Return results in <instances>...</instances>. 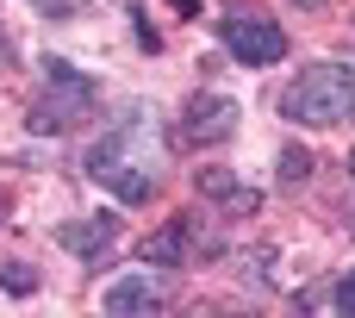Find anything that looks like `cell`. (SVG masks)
<instances>
[{
	"instance_id": "6da1fadb",
	"label": "cell",
	"mask_w": 355,
	"mask_h": 318,
	"mask_svg": "<svg viewBox=\"0 0 355 318\" xmlns=\"http://www.w3.org/2000/svg\"><path fill=\"white\" fill-rule=\"evenodd\" d=\"M287 119H300V125H343L355 112V75L349 69H337V62H318V69H306L293 87H287Z\"/></svg>"
},
{
	"instance_id": "7a4b0ae2",
	"label": "cell",
	"mask_w": 355,
	"mask_h": 318,
	"mask_svg": "<svg viewBox=\"0 0 355 318\" xmlns=\"http://www.w3.org/2000/svg\"><path fill=\"white\" fill-rule=\"evenodd\" d=\"M44 69H50V87H56V94H44V100H37L31 125H37V131H69L75 119H87V106H94V81H87V75H75V62H62V56H56V62H44Z\"/></svg>"
},
{
	"instance_id": "3957f363",
	"label": "cell",
	"mask_w": 355,
	"mask_h": 318,
	"mask_svg": "<svg viewBox=\"0 0 355 318\" xmlns=\"http://www.w3.org/2000/svg\"><path fill=\"white\" fill-rule=\"evenodd\" d=\"M125 150H131V131H112L106 144L87 150V175L94 181H112L119 200H150V162H131Z\"/></svg>"
},
{
	"instance_id": "277c9868",
	"label": "cell",
	"mask_w": 355,
	"mask_h": 318,
	"mask_svg": "<svg viewBox=\"0 0 355 318\" xmlns=\"http://www.w3.org/2000/svg\"><path fill=\"white\" fill-rule=\"evenodd\" d=\"M225 44H231V56L250 62V69H268V62L287 56V31H281L275 19H262V12H231V19H225Z\"/></svg>"
},
{
	"instance_id": "5b68a950",
	"label": "cell",
	"mask_w": 355,
	"mask_h": 318,
	"mask_svg": "<svg viewBox=\"0 0 355 318\" xmlns=\"http://www.w3.org/2000/svg\"><path fill=\"white\" fill-rule=\"evenodd\" d=\"M231 131H237V100H231V94H193V100H187V137L218 144V137H231Z\"/></svg>"
},
{
	"instance_id": "8992f818",
	"label": "cell",
	"mask_w": 355,
	"mask_h": 318,
	"mask_svg": "<svg viewBox=\"0 0 355 318\" xmlns=\"http://www.w3.org/2000/svg\"><path fill=\"white\" fill-rule=\"evenodd\" d=\"M162 306V287L150 275H131V281H112L106 287V312L112 318H131V312H156Z\"/></svg>"
},
{
	"instance_id": "52a82bcc",
	"label": "cell",
	"mask_w": 355,
	"mask_h": 318,
	"mask_svg": "<svg viewBox=\"0 0 355 318\" xmlns=\"http://www.w3.org/2000/svg\"><path fill=\"white\" fill-rule=\"evenodd\" d=\"M112 237H119V219H87V225H62V244L69 250H81V256H100V250H112Z\"/></svg>"
},
{
	"instance_id": "ba28073f",
	"label": "cell",
	"mask_w": 355,
	"mask_h": 318,
	"mask_svg": "<svg viewBox=\"0 0 355 318\" xmlns=\"http://www.w3.org/2000/svg\"><path fill=\"white\" fill-rule=\"evenodd\" d=\"M181 256H187V225H181V219H175V225H162V231L144 244V262H156V269H175Z\"/></svg>"
},
{
	"instance_id": "9c48e42d",
	"label": "cell",
	"mask_w": 355,
	"mask_h": 318,
	"mask_svg": "<svg viewBox=\"0 0 355 318\" xmlns=\"http://www.w3.org/2000/svg\"><path fill=\"white\" fill-rule=\"evenodd\" d=\"M306 175H312V156H306V150H281V181H287V187H300Z\"/></svg>"
},
{
	"instance_id": "30bf717a",
	"label": "cell",
	"mask_w": 355,
	"mask_h": 318,
	"mask_svg": "<svg viewBox=\"0 0 355 318\" xmlns=\"http://www.w3.org/2000/svg\"><path fill=\"white\" fill-rule=\"evenodd\" d=\"M0 281H6L12 294H31V287H37V275H31L25 262H0Z\"/></svg>"
},
{
	"instance_id": "8fae6325",
	"label": "cell",
	"mask_w": 355,
	"mask_h": 318,
	"mask_svg": "<svg viewBox=\"0 0 355 318\" xmlns=\"http://www.w3.org/2000/svg\"><path fill=\"white\" fill-rule=\"evenodd\" d=\"M337 312H349V318H355V269L343 275V287H337Z\"/></svg>"
},
{
	"instance_id": "7c38bea8",
	"label": "cell",
	"mask_w": 355,
	"mask_h": 318,
	"mask_svg": "<svg viewBox=\"0 0 355 318\" xmlns=\"http://www.w3.org/2000/svg\"><path fill=\"white\" fill-rule=\"evenodd\" d=\"M37 6H56V12H75V0H37Z\"/></svg>"
},
{
	"instance_id": "4fadbf2b",
	"label": "cell",
	"mask_w": 355,
	"mask_h": 318,
	"mask_svg": "<svg viewBox=\"0 0 355 318\" xmlns=\"http://www.w3.org/2000/svg\"><path fill=\"white\" fill-rule=\"evenodd\" d=\"M175 6H181V12H200V6H193V0H175Z\"/></svg>"
},
{
	"instance_id": "5bb4252c",
	"label": "cell",
	"mask_w": 355,
	"mask_h": 318,
	"mask_svg": "<svg viewBox=\"0 0 355 318\" xmlns=\"http://www.w3.org/2000/svg\"><path fill=\"white\" fill-rule=\"evenodd\" d=\"M300 6H324V0H300Z\"/></svg>"
},
{
	"instance_id": "9a60e30c",
	"label": "cell",
	"mask_w": 355,
	"mask_h": 318,
	"mask_svg": "<svg viewBox=\"0 0 355 318\" xmlns=\"http://www.w3.org/2000/svg\"><path fill=\"white\" fill-rule=\"evenodd\" d=\"M349 175H355V150H349Z\"/></svg>"
}]
</instances>
